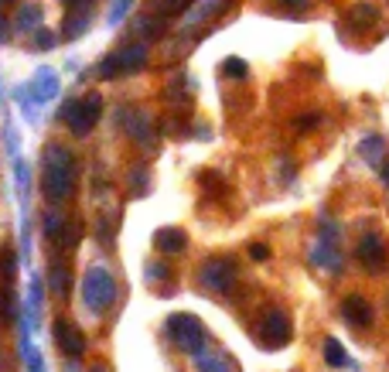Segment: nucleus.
<instances>
[{
    "instance_id": "a878e982",
    "label": "nucleus",
    "mask_w": 389,
    "mask_h": 372,
    "mask_svg": "<svg viewBox=\"0 0 389 372\" xmlns=\"http://www.w3.org/2000/svg\"><path fill=\"white\" fill-rule=\"evenodd\" d=\"M130 185H134V195H144V188H147V171H144V168H134Z\"/></svg>"
},
{
    "instance_id": "f8f14e48",
    "label": "nucleus",
    "mask_w": 389,
    "mask_h": 372,
    "mask_svg": "<svg viewBox=\"0 0 389 372\" xmlns=\"http://www.w3.org/2000/svg\"><path fill=\"white\" fill-rule=\"evenodd\" d=\"M123 127L130 130V137L140 144V147H151L154 144V130H151V117L147 113H140V110H123Z\"/></svg>"
},
{
    "instance_id": "ddd939ff",
    "label": "nucleus",
    "mask_w": 389,
    "mask_h": 372,
    "mask_svg": "<svg viewBox=\"0 0 389 372\" xmlns=\"http://www.w3.org/2000/svg\"><path fill=\"white\" fill-rule=\"evenodd\" d=\"M154 246H157V253L178 256L188 246V236L181 233V229H175V226H168V229H157L154 233Z\"/></svg>"
},
{
    "instance_id": "412c9836",
    "label": "nucleus",
    "mask_w": 389,
    "mask_h": 372,
    "mask_svg": "<svg viewBox=\"0 0 389 372\" xmlns=\"http://www.w3.org/2000/svg\"><path fill=\"white\" fill-rule=\"evenodd\" d=\"M14 263H18L14 250L4 246V250H0V280H4V287H11V280H14Z\"/></svg>"
},
{
    "instance_id": "4468645a",
    "label": "nucleus",
    "mask_w": 389,
    "mask_h": 372,
    "mask_svg": "<svg viewBox=\"0 0 389 372\" xmlns=\"http://www.w3.org/2000/svg\"><path fill=\"white\" fill-rule=\"evenodd\" d=\"M345 21H349L355 31H366V28H372L379 21V7L376 4H352L349 11H345Z\"/></svg>"
},
{
    "instance_id": "5701e85b",
    "label": "nucleus",
    "mask_w": 389,
    "mask_h": 372,
    "mask_svg": "<svg viewBox=\"0 0 389 372\" xmlns=\"http://www.w3.org/2000/svg\"><path fill=\"white\" fill-rule=\"evenodd\" d=\"M222 72H226V76H233V79H246V76H250V65H246L243 59H226Z\"/></svg>"
},
{
    "instance_id": "0eeeda50",
    "label": "nucleus",
    "mask_w": 389,
    "mask_h": 372,
    "mask_svg": "<svg viewBox=\"0 0 389 372\" xmlns=\"http://www.w3.org/2000/svg\"><path fill=\"white\" fill-rule=\"evenodd\" d=\"M147 65V48L144 45H127L120 48L117 55H106L103 65H99V76L103 79H113V76H127V72H137Z\"/></svg>"
},
{
    "instance_id": "1a4fd4ad",
    "label": "nucleus",
    "mask_w": 389,
    "mask_h": 372,
    "mask_svg": "<svg viewBox=\"0 0 389 372\" xmlns=\"http://www.w3.org/2000/svg\"><path fill=\"white\" fill-rule=\"evenodd\" d=\"M52 332H55V345L62 349V355L79 359V355L86 352V335H82V328L72 325L69 318H59V321L52 325Z\"/></svg>"
},
{
    "instance_id": "6e6552de",
    "label": "nucleus",
    "mask_w": 389,
    "mask_h": 372,
    "mask_svg": "<svg viewBox=\"0 0 389 372\" xmlns=\"http://www.w3.org/2000/svg\"><path fill=\"white\" fill-rule=\"evenodd\" d=\"M311 263L325 267V270H342V256H338V226L335 222H321L318 243L311 250Z\"/></svg>"
},
{
    "instance_id": "423d86ee",
    "label": "nucleus",
    "mask_w": 389,
    "mask_h": 372,
    "mask_svg": "<svg viewBox=\"0 0 389 372\" xmlns=\"http://www.w3.org/2000/svg\"><path fill=\"white\" fill-rule=\"evenodd\" d=\"M236 280H239V270H236V263L229 256H212L198 270V284L212 294H229L236 287Z\"/></svg>"
},
{
    "instance_id": "f3484780",
    "label": "nucleus",
    "mask_w": 389,
    "mask_h": 372,
    "mask_svg": "<svg viewBox=\"0 0 389 372\" xmlns=\"http://www.w3.org/2000/svg\"><path fill=\"white\" fill-rule=\"evenodd\" d=\"M325 362H328L331 369H355V362H352L349 352L338 345V338H328V342H325Z\"/></svg>"
},
{
    "instance_id": "393cba45",
    "label": "nucleus",
    "mask_w": 389,
    "mask_h": 372,
    "mask_svg": "<svg viewBox=\"0 0 389 372\" xmlns=\"http://www.w3.org/2000/svg\"><path fill=\"white\" fill-rule=\"evenodd\" d=\"M134 28L140 35H147V38H157V35H161V21H154V18H140Z\"/></svg>"
},
{
    "instance_id": "c85d7f7f",
    "label": "nucleus",
    "mask_w": 389,
    "mask_h": 372,
    "mask_svg": "<svg viewBox=\"0 0 389 372\" xmlns=\"http://www.w3.org/2000/svg\"><path fill=\"white\" fill-rule=\"evenodd\" d=\"M318 123H321L318 113H304V117L297 120V130H311V127H318Z\"/></svg>"
},
{
    "instance_id": "2f4dec72",
    "label": "nucleus",
    "mask_w": 389,
    "mask_h": 372,
    "mask_svg": "<svg viewBox=\"0 0 389 372\" xmlns=\"http://www.w3.org/2000/svg\"><path fill=\"white\" fill-rule=\"evenodd\" d=\"M0 41H7V21L0 18Z\"/></svg>"
},
{
    "instance_id": "7c9ffc66",
    "label": "nucleus",
    "mask_w": 389,
    "mask_h": 372,
    "mask_svg": "<svg viewBox=\"0 0 389 372\" xmlns=\"http://www.w3.org/2000/svg\"><path fill=\"white\" fill-rule=\"evenodd\" d=\"M280 4H287V7H308V0H280Z\"/></svg>"
},
{
    "instance_id": "a211bd4d",
    "label": "nucleus",
    "mask_w": 389,
    "mask_h": 372,
    "mask_svg": "<svg viewBox=\"0 0 389 372\" xmlns=\"http://www.w3.org/2000/svg\"><path fill=\"white\" fill-rule=\"evenodd\" d=\"M359 151H362V157L369 161L372 168H379V164L386 161V140H383V137H366Z\"/></svg>"
},
{
    "instance_id": "b1692460",
    "label": "nucleus",
    "mask_w": 389,
    "mask_h": 372,
    "mask_svg": "<svg viewBox=\"0 0 389 372\" xmlns=\"http://www.w3.org/2000/svg\"><path fill=\"white\" fill-rule=\"evenodd\" d=\"M151 7H154L157 14H175V11L188 7V0H151Z\"/></svg>"
},
{
    "instance_id": "20e7f679",
    "label": "nucleus",
    "mask_w": 389,
    "mask_h": 372,
    "mask_svg": "<svg viewBox=\"0 0 389 372\" xmlns=\"http://www.w3.org/2000/svg\"><path fill=\"white\" fill-rule=\"evenodd\" d=\"M291 318L284 314V308H267V311L260 314V321L253 325V338L263 345V349H284L287 342H291Z\"/></svg>"
},
{
    "instance_id": "f257e3e1",
    "label": "nucleus",
    "mask_w": 389,
    "mask_h": 372,
    "mask_svg": "<svg viewBox=\"0 0 389 372\" xmlns=\"http://www.w3.org/2000/svg\"><path fill=\"white\" fill-rule=\"evenodd\" d=\"M76 157L69 147L62 144H48L45 147V161H41V192L48 195V202H69L72 192H76Z\"/></svg>"
},
{
    "instance_id": "473e14b6",
    "label": "nucleus",
    "mask_w": 389,
    "mask_h": 372,
    "mask_svg": "<svg viewBox=\"0 0 389 372\" xmlns=\"http://www.w3.org/2000/svg\"><path fill=\"white\" fill-rule=\"evenodd\" d=\"M89 372H110V369H106V366H93V369H89Z\"/></svg>"
},
{
    "instance_id": "bb28decb",
    "label": "nucleus",
    "mask_w": 389,
    "mask_h": 372,
    "mask_svg": "<svg viewBox=\"0 0 389 372\" xmlns=\"http://www.w3.org/2000/svg\"><path fill=\"white\" fill-rule=\"evenodd\" d=\"M171 270L164 267V263H147V280H168Z\"/></svg>"
},
{
    "instance_id": "aec40b11",
    "label": "nucleus",
    "mask_w": 389,
    "mask_h": 372,
    "mask_svg": "<svg viewBox=\"0 0 389 372\" xmlns=\"http://www.w3.org/2000/svg\"><path fill=\"white\" fill-rule=\"evenodd\" d=\"M198 372H236L229 355H198Z\"/></svg>"
},
{
    "instance_id": "c756f323",
    "label": "nucleus",
    "mask_w": 389,
    "mask_h": 372,
    "mask_svg": "<svg viewBox=\"0 0 389 372\" xmlns=\"http://www.w3.org/2000/svg\"><path fill=\"white\" fill-rule=\"evenodd\" d=\"M379 178L389 185V161H383V164H379Z\"/></svg>"
},
{
    "instance_id": "6ab92c4d",
    "label": "nucleus",
    "mask_w": 389,
    "mask_h": 372,
    "mask_svg": "<svg viewBox=\"0 0 389 372\" xmlns=\"http://www.w3.org/2000/svg\"><path fill=\"white\" fill-rule=\"evenodd\" d=\"M89 21H93V7H86L82 14H76V11H69V18H65V38H79L86 28H89Z\"/></svg>"
},
{
    "instance_id": "cd10ccee",
    "label": "nucleus",
    "mask_w": 389,
    "mask_h": 372,
    "mask_svg": "<svg viewBox=\"0 0 389 372\" xmlns=\"http://www.w3.org/2000/svg\"><path fill=\"white\" fill-rule=\"evenodd\" d=\"M250 256L263 263V260H270V246H267V243H253V246H250Z\"/></svg>"
},
{
    "instance_id": "f03ea898",
    "label": "nucleus",
    "mask_w": 389,
    "mask_h": 372,
    "mask_svg": "<svg viewBox=\"0 0 389 372\" xmlns=\"http://www.w3.org/2000/svg\"><path fill=\"white\" fill-rule=\"evenodd\" d=\"M82 301L93 314L110 311L113 301H117V277L106 267H89L86 277H82Z\"/></svg>"
},
{
    "instance_id": "9d476101",
    "label": "nucleus",
    "mask_w": 389,
    "mask_h": 372,
    "mask_svg": "<svg viewBox=\"0 0 389 372\" xmlns=\"http://www.w3.org/2000/svg\"><path fill=\"white\" fill-rule=\"evenodd\" d=\"M359 260L366 263V270H372V274H379L386 267L389 256H386V246H383L379 233H366L359 239Z\"/></svg>"
},
{
    "instance_id": "39448f33",
    "label": "nucleus",
    "mask_w": 389,
    "mask_h": 372,
    "mask_svg": "<svg viewBox=\"0 0 389 372\" xmlns=\"http://www.w3.org/2000/svg\"><path fill=\"white\" fill-rule=\"evenodd\" d=\"M99 113H103V96H99V93H89V96L65 103L62 120L72 127V134H76V137H86V134H89V130L99 123Z\"/></svg>"
},
{
    "instance_id": "7ed1b4c3",
    "label": "nucleus",
    "mask_w": 389,
    "mask_h": 372,
    "mask_svg": "<svg viewBox=\"0 0 389 372\" xmlns=\"http://www.w3.org/2000/svg\"><path fill=\"white\" fill-rule=\"evenodd\" d=\"M168 335H171V342L181 352L192 355H202V349L209 345V332H205V325L194 314H171L168 318Z\"/></svg>"
},
{
    "instance_id": "dca6fc26",
    "label": "nucleus",
    "mask_w": 389,
    "mask_h": 372,
    "mask_svg": "<svg viewBox=\"0 0 389 372\" xmlns=\"http://www.w3.org/2000/svg\"><path fill=\"white\" fill-rule=\"evenodd\" d=\"M226 4H229V0H198V4H194V11L185 14V24H202V21H209L212 14H219Z\"/></svg>"
},
{
    "instance_id": "2eb2a0df",
    "label": "nucleus",
    "mask_w": 389,
    "mask_h": 372,
    "mask_svg": "<svg viewBox=\"0 0 389 372\" xmlns=\"http://www.w3.org/2000/svg\"><path fill=\"white\" fill-rule=\"evenodd\" d=\"M48 284H52V294L55 297H69L72 291V270H69V263L65 260H52V267H48Z\"/></svg>"
},
{
    "instance_id": "9b49d317",
    "label": "nucleus",
    "mask_w": 389,
    "mask_h": 372,
    "mask_svg": "<svg viewBox=\"0 0 389 372\" xmlns=\"http://www.w3.org/2000/svg\"><path fill=\"white\" fill-rule=\"evenodd\" d=\"M342 318L349 321L352 328H369L372 325V308L366 297L359 294H349L345 301H342Z\"/></svg>"
},
{
    "instance_id": "4be33fe9",
    "label": "nucleus",
    "mask_w": 389,
    "mask_h": 372,
    "mask_svg": "<svg viewBox=\"0 0 389 372\" xmlns=\"http://www.w3.org/2000/svg\"><path fill=\"white\" fill-rule=\"evenodd\" d=\"M18 24L24 28V31L38 28V24H41V7H28V11H21V14H18Z\"/></svg>"
}]
</instances>
